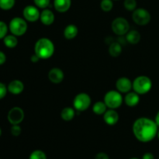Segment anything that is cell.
<instances>
[{
	"label": "cell",
	"instance_id": "obj_1",
	"mask_svg": "<svg viewBox=\"0 0 159 159\" xmlns=\"http://www.w3.org/2000/svg\"><path fill=\"white\" fill-rule=\"evenodd\" d=\"M132 130L137 140L142 143H148L158 136L159 130L155 120L150 118L141 117L134 121Z\"/></svg>",
	"mask_w": 159,
	"mask_h": 159
},
{
	"label": "cell",
	"instance_id": "obj_2",
	"mask_svg": "<svg viewBox=\"0 0 159 159\" xmlns=\"http://www.w3.org/2000/svg\"><path fill=\"white\" fill-rule=\"evenodd\" d=\"M55 47L52 40L43 37L37 40L34 45V54L40 59L46 60L51 58L54 54Z\"/></svg>",
	"mask_w": 159,
	"mask_h": 159
},
{
	"label": "cell",
	"instance_id": "obj_3",
	"mask_svg": "<svg viewBox=\"0 0 159 159\" xmlns=\"http://www.w3.org/2000/svg\"><path fill=\"white\" fill-rule=\"evenodd\" d=\"M152 88V81L146 75H140L133 81V90L139 95L147 94Z\"/></svg>",
	"mask_w": 159,
	"mask_h": 159
},
{
	"label": "cell",
	"instance_id": "obj_4",
	"mask_svg": "<svg viewBox=\"0 0 159 159\" xmlns=\"http://www.w3.org/2000/svg\"><path fill=\"white\" fill-rule=\"evenodd\" d=\"M103 101L109 109L119 108L124 102V98L122 94L117 90H110L105 94L103 98Z\"/></svg>",
	"mask_w": 159,
	"mask_h": 159
},
{
	"label": "cell",
	"instance_id": "obj_5",
	"mask_svg": "<svg viewBox=\"0 0 159 159\" xmlns=\"http://www.w3.org/2000/svg\"><path fill=\"white\" fill-rule=\"evenodd\" d=\"M28 25L26 20L21 17H14L9 23V30L11 34L16 37L24 35L27 31Z\"/></svg>",
	"mask_w": 159,
	"mask_h": 159
},
{
	"label": "cell",
	"instance_id": "obj_6",
	"mask_svg": "<svg viewBox=\"0 0 159 159\" xmlns=\"http://www.w3.org/2000/svg\"><path fill=\"white\" fill-rule=\"evenodd\" d=\"M92 102L89 95L85 93H81L76 95L73 99V107L75 110L79 112H83L88 110Z\"/></svg>",
	"mask_w": 159,
	"mask_h": 159
},
{
	"label": "cell",
	"instance_id": "obj_7",
	"mask_svg": "<svg viewBox=\"0 0 159 159\" xmlns=\"http://www.w3.org/2000/svg\"><path fill=\"white\" fill-rule=\"evenodd\" d=\"M111 28L115 34L118 36H124L130 30V24L124 17H116L112 22Z\"/></svg>",
	"mask_w": 159,
	"mask_h": 159
},
{
	"label": "cell",
	"instance_id": "obj_8",
	"mask_svg": "<svg viewBox=\"0 0 159 159\" xmlns=\"http://www.w3.org/2000/svg\"><path fill=\"white\" fill-rule=\"evenodd\" d=\"M133 21L138 26H146L151 21V14L147 9L144 8H138L133 11L132 14Z\"/></svg>",
	"mask_w": 159,
	"mask_h": 159
},
{
	"label": "cell",
	"instance_id": "obj_9",
	"mask_svg": "<svg viewBox=\"0 0 159 159\" xmlns=\"http://www.w3.org/2000/svg\"><path fill=\"white\" fill-rule=\"evenodd\" d=\"M24 116L25 113L23 109L19 107H15L9 110L7 115V119L12 125H16V124H21L24 120Z\"/></svg>",
	"mask_w": 159,
	"mask_h": 159
},
{
	"label": "cell",
	"instance_id": "obj_10",
	"mask_svg": "<svg viewBox=\"0 0 159 159\" xmlns=\"http://www.w3.org/2000/svg\"><path fill=\"white\" fill-rule=\"evenodd\" d=\"M23 18L28 22L34 23L40 20V12L39 11L38 8L36 6H26L23 10Z\"/></svg>",
	"mask_w": 159,
	"mask_h": 159
},
{
	"label": "cell",
	"instance_id": "obj_11",
	"mask_svg": "<svg viewBox=\"0 0 159 159\" xmlns=\"http://www.w3.org/2000/svg\"><path fill=\"white\" fill-rule=\"evenodd\" d=\"M116 88L121 93H127L133 89V82L127 77H120L116 80Z\"/></svg>",
	"mask_w": 159,
	"mask_h": 159
},
{
	"label": "cell",
	"instance_id": "obj_12",
	"mask_svg": "<svg viewBox=\"0 0 159 159\" xmlns=\"http://www.w3.org/2000/svg\"><path fill=\"white\" fill-rule=\"evenodd\" d=\"M48 79L54 84H59L65 79L63 71L59 68H53L48 72Z\"/></svg>",
	"mask_w": 159,
	"mask_h": 159
},
{
	"label": "cell",
	"instance_id": "obj_13",
	"mask_svg": "<svg viewBox=\"0 0 159 159\" xmlns=\"http://www.w3.org/2000/svg\"><path fill=\"white\" fill-rule=\"evenodd\" d=\"M103 120L107 125H116L119 121V113L113 109H109L103 114Z\"/></svg>",
	"mask_w": 159,
	"mask_h": 159
},
{
	"label": "cell",
	"instance_id": "obj_14",
	"mask_svg": "<svg viewBox=\"0 0 159 159\" xmlns=\"http://www.w3.org/2000/svg\"><path fill=\"white\" fill-rule=\"evenodd\" d=\"M8 92L12 95H20L24 90V84L19 79H14L11 81L7 85Z\"/></svg>",
	"mask_w": 159,
	"mask_h": 159
},
{
	"label": "cell",
	"instance_id": "obj_15",
	"mask_svg": "<svg viewBox=\"0 0 159 159\" xmlns=\"http://www.w3.org/2000/svg\"><path fill=\"white\" fill-rule=\"evenodd\" d=\"M40 20L45 26H51L55 20V16L50 9H43V10L40 12Z\"/></svg>",
	"mask_w": 159,
	"mask_h": 159
},
{
	"label": "cell",
	"instance_id": "obj_16",
	"mask_svg": "<svg viewBox=\"0 0 159 159\" xmlns=\"http://www.w3.org/2000/svg\"><path fill=\"white\" fill-rule=\"evenodd\" d=\"M124 101L127 107H134L138 105L140 102V95L134 92H129L126 93L125 97L124 98Z\"/></svg>",
	"mask_w": 159,
	"mask_h": 159
},
{
	"label": "cell",
	"instance_id": "obj_17",
	"mask_svg": "<svg viewBox=\"0 0 159 159\" xmlns=\"http://www.w3.org/2000/svg\"><path fill=\"white\" fill-rule=\"evenodd\" d=\"M71 5V0H54V6L56 11L64 13L69 10Z\"/></svg>",
	"mask_w": 159,
	"mask_h": 159
},
{
	"label": "cell",
	"instance_id": "obj_18",
	"mask_svg": "<svg viewBox=\"0 0 159 159\" xmlns=\"http://www.w3.org/2000/svg\"><path fill=\"white\" fill-rule=\"evenodd\" d=\"M79 34V29L75 24H69L64 30V37L67 40L75 38Z\"/></svg>",
	"mask_w": 159,
	"mask_h": 159
},
{
	"label": "cell",
	"instance_id": "obj_19",
	"mask_svg": "<svg viewBox=\"0 0 159 159\" xmlns=\"http://www.w3.org/2000/svg\"><path fill=\"white\" fill-rule=\"evenodd\" d=\"M126 40L130 44H137L141 40V34L138 30H132L126 34Z\"/></svg>",
	"mask_w": 159,
	"mask_h": 159
},
{
	"label": "cell",
	"instance_id": "obj_20",
	"mask_svg": "<svg viewBox=\"0 0 159 159\" xmlns=\"http://www.w3.org/2000/svg\"><path fill=\"white\" fill-rule=\"evenodd\" d=\"M75 116V110L72 107H65L61 112V117L65 121H71Z\"/></svg>",
	"mask_w": 159,
	"mask_h": 159
},
{
	"label": "cell",
	"instance_id": "obj_21",
	"mask_svg": "<svg viewBox=\"0 0 159 159\" xmlns=\"http://www.w3.org/2000/svg\"><path fill=\"white\" fill-rule=\"evenodd\" d=\"M3 43L6 48H14L18 44V39L16 36L13 34H9V35H6L3 38Z\"/></svg>",
	"mask_w": 159,
	"mask_h": 159
},
{
	"label": "cell",
	"instance_id": "obj_22",
	"mask_svg": "<svg viewBox=\"0 0 159 159\" xmlns=\"http://www.w3.org/2000/svg\"><path fill=\"white\" fill-rule=\"evenodd\" d=\"M107 110V107L104 101H98L93 106V111L96 115H103Z\"/></svg>",
	"mask_w": 159,
	"mask_h": 159
},
{
	"label": "cell",
	"instance_id": "obj_23",
	"mask_svg": "<svg viewBox=\"0 0 159 159\" xmlns=\"http://www.w3.org/2000/svg\"><path fill=\"white\" fill-rule=\"evenodd\" d=\"M122 53V47L117 42H113L110 45L109 48V54L113 57H116L120 56Z\"/></svg>",
	"mask_w": 159,
	"mask_h": 159
},
{
	"label": "cell",
	"instance_id": "obj_24",
	"mask_svg": "<svg viewBox=\"0 0 159 159\" xmlns=\"http://www.w3.org/2000/svg\"><path fill=\"white\" fill-rule=\"evenodd\" d=\"M16 0H0V9L2 10H9L15 6Z\"/></svg>",
	"mask_w": 159,
	"mask_h": 159
},
{
	"label": "cell",
	"instance_id": "obj_25",
	"mask_svg": "<svg viewBox=\"0 0 159 159\" xmlns=\"http://www.w3.org/2000/svg\"><path fill=\"white\" fill-rule=\"evenodd\" d=\"M100 7L103 12H110L113 7V0H102L100 3Z\"/></svg>",
	"mask_w": 159,
	"mask_h": 159
},
{
	"label": "cell",
	"instance_id": "obj_26",
	"mask_svg": "<svg viewBox=\"0 0 159 159\" xmlns=\"http://www.w3.org/2000/svg\"><path fill=\"white\" fill-rule=\"evenodd\" d=\"M136 0H124V6L127 11H134L137 9Z\"/></svg>",
	"mask_w": 159,
	"mask_h": 159
},
{
	"label": "cell",
	"instance_id": "obj_27",
	"mask_svg": "<svg viewBox=\"0 0 159 159\" xmlns=\"http://www.w3.org/2000/svg\"><path fill=\"white\" fill-rule=\"evenodd\" d=\"M29 159H47V155L43 151L35 150L30 155Z\"/></svg>",
	"mask_w": 159,
	"mask_h": 159
},
{
	"label": "cell",
	"instance_id": "obj_28",
	"mask_svg": "<svg viewBox=\"0 0 159 159\" xmlns=\"http://www.w3.org/2000/svg\"><path fill=\"white\" fill-rule=\"evenodd\" d=\"M8 30H9V26H7L5 22L0 20V40L3 39L7 35Z\"/></svg>",
	"mask_w": 159,
	"mask_h": 159
},
{
	"label": "cell",
	"instance_id": "obj_29",
	"mask_svg": "<svg viewBox=\"0 0 159 159\" xmlns=\"http://www.w3.org/2000/svg\"><path fill=\"white\" fill-rule=\"evenodd\" d=\"M51 0H34V2L37 8L46 9L50 4Z\"/></svg>",
	"mask_w": 159,
	"mask_h": 159
},
{
	"label": "cell",
	"instance_id": "obj_30",
	"mask_svg": "<svg viewBox=\"0 0 159 159\" xmlns=\"http://www.w3.org/2000/svg\"><path fill=\"white\" fill-rule=\"evenodd\" d=\"M11 134L14 137H18L21 134L22 129L20 127V124H16V125H12V127H11Z\"/></svg>",
	"mask_w": 159,
	"mask_h": 159
},
{
	"label": "cell",
	"instance_id": "obj_31",
	"mask_svg": "<svg viewBox=\"0 0 159 159\" xmlns=\"http://www.w3.org/2000/svg\"><path fill=\"white\" fill-rule=\"evenodd\" d=\"M7 93H8L7 86H6L4 83L0 82V99H2L3 98H5V96H6Z\"/></svg>",
	"mask_w": 159,
	"mask_h": 159
},
{
	"label": "cell",
	"instance_id": "obj_32",
	"mask_svg": "<svg viewBox=\"0 0 159 159\" xmlns=\"http://www.w3.org/2000/svg\"><path fill=\"white\" fill-rule=\"evenodd\" d=\"M95 159H110V158L107 154L104 153V152H99L96 155Z\"/></svg>",
	"mask_w": 159,
	"mask_h": 159
},
{
	"label": "cell",
	"instance_id": "obj_33",
	"mask_svg": "<svg viewBox=\"0 0 159 159\" xmlns=\"http://www.w3.org/2000/svg\"><path fill=\"white\" fill-rule=\"evenodd\" d=\"M6 61V56L4 52L0 51V65H3Z\"/></svg>",
	"mask_w": 159,
	"mask_h": 159
},
{
	"label": "cell",
	"instance_id": "obj_34",
	"mask_svg": "<svg viewBox=\"0 0 159 159\" xmlns=\"http://www.w3.org/2000/svg\"><path fill=\"white\" fill-rule=\"evenodd\" d=\"M141 159H155V156L151 152H146V153H144L143 155L142 158Z\"/></svg>",
	"mask_w": 159,
	"mask_h": 159
},
{
	"label": "cell",
	"instance_id": "obj_35",
	"mask_svg": "<svg viewBox=\"0 0 159 159\" xmlns=\"http://www.w3.org/2000/svg\"><path fill=\"white\" fill-rule=\"evenodd\" d=\"M30 60H31V61L34 62V63H36V62H38L39 60H40V59L39 58V57H37L35 54H34L30 57Z\"/></svg>",
	"mask_w": 159,
	"mask_h": 159
},
{
	"label": "cell",
	"instance_id": "obj_36",
	"mask_svg": "<svg viewBox=\"0 0 159 159\" xmlns=\"http://www.w3.org/2000/svg\"><path fill=\"white\" fill-rule=\"evenodd\" d=\"M155 122H156V124H158V127H159V110H158V113H157V114H156V116H155Z\"/></svg>",
	"mask_w": 159,
	"mask_h": 159
},
{
	"label": "cell",
	"instance_id": "obj_37",
	"mask_svg": "<svg viewBox=\"0 0 159 159\" xmlns=\"http://www.w3.org/2000/svg\"><path fill=\"white\" fill-rule=\"evenodd\" d=\"M1 135H2V129L1 127H0V137H1Z\"/></svg>",
	"mask_w": 159,
	"mask_h": 159
},
{
	"label": "cell",
	"instance_id": "obj_38",
	"mask_svg": "<svg viewBox=\"0 0 159 159\" xmlns=\"http://www.w3.org/2000/svg\"><path fill=\"white\" fill-rule=\"evenodd\" d=\"M130 159H139L138 158H130Z\"/></svg>",
	"mask_w": 159,
	"mask_h": 159
},
{
	"label": "cell",
	"instance_id": "obj_39",
	"mask_svg": "<svg viewBox=\"0 0 159 159\" xmlns=\"http://www.w3.org/2000/svg\"><path fill=\"white\" fill-rule=\"evenodd\" d=\"M158 139H159V130H158Z\"/></svg>",
	"mask_w": 159,
	"mask_h": 159
},
{
	"label": "cell",
	"instance_id": "obj_40",
	"mask_svg": "<svg viewBox=\"0 0 159 159\" xmlns=\"http://www.w3.org/2000/svg\"><path fill=\"white\" fill-rule=\"evenodd\" d=\"M158 159H159V157H158Z\"/></svg>",
	"mask_w": 159,
	"mask_h": 159
}]
</instances>
